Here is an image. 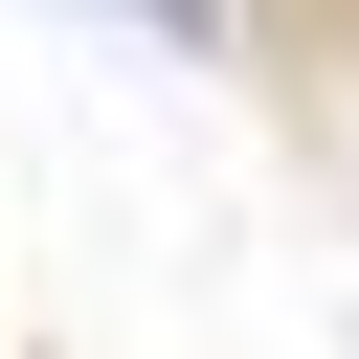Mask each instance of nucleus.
<instances>
[{
  "label": "nucleus",
  "instance_id": "obj_1",
  "mask_svg": "<svg viewBox=\"0 0 359 359\" xmlns=\"http://www.w3.org/2000/svg\"><path fill=\"white\" fill-rule=\"evenodd\" d=\"M157 22H202V0H157Z\"/></svg>",
  "mask_w": 359,
  "mask_h": 359
}]
</instances>
